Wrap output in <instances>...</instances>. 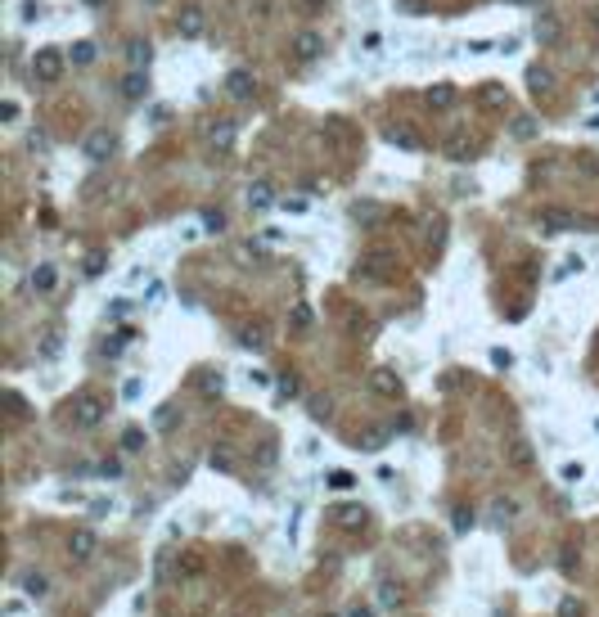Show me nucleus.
Returning a JSON list of instances; mask_svg holds the SVG:
<instances>
[{"instance_id":"nucleus-1","label":"nucleus","mask_w":599,"mask_h":617,"mask_svg":"<svg viewBox=\"0 0 599 617\" xmlns=\"http://www.w3.org/2000/svg\"><path fill=\"white\" fill-rule=\"evenodd\" d=\"M63 68H68V54H59V50H36L32 54V77H41V81H59Z\"/></svg>"},{"instance_id":"nucleus-2","label":"nucleus","mask_w":599,"mask_h":617,"mask_svg":"<svg viewBox=\"0 0 599 617\" xmlns=\"http://www.w3.org/2000/svg\"><path fill=\"white\" fill-rule=\"evenodd\" d=\"M532 36H536L541 45H559L564 41V18H559L554 9H541L536 23H532Z\"/></svg>"},{"instance_id":"nucleus-3","label":"nucleus","mask_w":599,"mask_h":617,"mask_svg":"<svg viewBox=\"0 0 599 617\" xmlns=\"http://www.w3.org/2000/svg\"><path fill=\"white\" fill-rule=\"evenodd\" d=\"M104 415H109V406H104L99 396H81V401L72 406V424H77V428H95Z\"/></svg>"},{"instance_id":"nucleus-4","label":"nucleus","mask_w":599,"mask_h":617,"mask_svg":"<svg viewBox=\"0 0 599 617\" xmlns=\"http://www.w3.org/2000/svg\"><path fill=\"white\" fill-rule=\"evenodd\" d=\"M388 140H392L397 149H406V154H420L424 149V136L410 127V122H392V127H388Z\"/></svg>"},{"instance_id":"nucleus-5","label":"nucleus","mask_w":599,"mask_h":617,"mask_svg":"<svg viewBox=\"0 0 599 617\" xmlns=\"http://www.w3.org/2000/svg\"><path fill=\"white\" fill-rule=\"evenodd\" d=\"M176 27H180V36H185V41H198V36L207 32L203 9H198V5H185V9H180V18H176Z\"/></svg>"},{"instance_id":"nucleus-6","label":"nucleus","mask_w":599,"mask_h":617,"mask_svg":"<svg viewBox=\"0 0 599 617\" xmlns=\"http://www.w3.org/2000/svg\"><path fill=\"white\" fill-rule=\"evenodd\" d=\"M113 149H118V140H113L109 131H90V136H86V158H90V163H109Z\"/></svg>"},{"instance_id":"nucleus-7","label":"nucleus","mask_w":599,"mask_h":617,"mask_svg":"<svg viewBox=\"0 0 599 617\" xmlns=\"http://www.w3.org/2000/svg\"><path fill=\"white\" fill-rule=\"evenodd\" d=\"M293 54H298L302 63L320 59V54H325V36H320V32H298V36H293Z\"/></svg>"},{"instance_id":"nucleus-8","label":"nucleus","mask_w":599,"mask_h":617,"mask_svg":"<svg viewBox=\"0 0 599 617\" xmlns=\"http://www.w3.org/2000/svg\"><path fill=\"white\" fill-rule=\"evenodd\" d=\"M225 90H230L234 99H243V104H248L253 95H257V77H253L248 68H234L230 77H225Z\"/></svg>"},{"instance_id":"nucleus-9","label":"nucleus","mask_w":599,"mask_h":617,"mask_svg":"<svg viewBox=\"0 0 599 617\" xmlns=\"http://www.w3.org/2000/svg\"><path fill=\"white\" fill-rule=\"evenodd\" d=\"M127 63H131V68H136V72H145L149 63H154V45H149L145 36H136V41H127Z\"/></svg>"},{"instance_id":"nucleus-10","label":"nucleus","mask_w":599,"mask_h":617,"mask_svg":"<svg viewBox=\"0 0 599 617\" xmlns=\"http://www.w3.org/2000/svg\"><path fill=\"white\" fill-rule=\"evenodd\" d=\"M203 131H207V140H212L216 149H230V145H234V122H230V118H216V122H207Z\"/></svg>"},{"instance_id":"nucleus-11","label":"nucleus","mask_w":599,"mask_h":617,"mask_svg":"<svg viewBox=\"0 0 599 617\" xmlns=\"http://www.w3.org/2000/svg\"><path fill=\"white\" fill-rule=\"evenodd\" d=\"M527 90L532 95H554V72L541 68V63H532L527 68Z\"/></svg>"},{"instance_id":"nucleus-12","label":"nucleus","mask_w":599,"mask_h":617,"mask_svg":"<svg viewBox=\"0 0 599 617\" xmlns=\"http://www.w3.org/2000/svg\"><path fill=\"white\" fill-rule=\"evenodd\" d=\"M369 383H374V392H383V396H397V392H401V378H397L392 369H374V374H369Z\"/></svg>"},{"instance_id":"nucleus-13","label":"nucleus","mask_w":599,"mask_h":617,"mask_svg":"<svg viewBox=\"0 0 599 617\" xmlns=\"http://www.w3.org/2000/svg\"><path fill=\"white\" fill-rule=\"evenodd\" d=\"M541 225H545V234H559L573 225V212H564V207H550V212H541Z\"/></svg>"},{"instance_id":"nucleus-14","label":"nucleus","mask_w":599,"mask_h":617,"mask_svg":"<svg viewBox=\"0 0 599 617\" xmlns=\"http://www.w3.org/2000/svg\"><path fill=\"white\" fill-rule=\"evenodd\" d=\"M122 95H127V99H145V95H149V77L131 68V72H127V81H122Z\"/></svg>"},{"instance_id":"nucleus-15","label":"nucleus","mask_w":599,"mask_h":617,"mask_svg":"<svg viewBox=\"0 0 599 617\" xmlns=\"http://www.w3.org/2000/svg\"><path fill=\"white\" fill-rule=\"evenodd\" d=\"M509 131H513V140H532V136H541V122L532 118V113H518Z\"/></svg>"},{"instance_id":"nucleus-16","label":"nucleus","mask_w":599,"mask_h":617,"mask_svg":"<svg viewBox=\"0 0 599 617\" xmlns=\"http://www.w3.org/2000/svg\"><path fill=\"white\" fill-rule=\"evenodd\" d=\"M446 154H451L455 163H464V158H473L478 149H473V140H469V136H451V140H446Z\"/></svg>"},{"instance_id":"nucleus-17","label":"nucleus","mask_w":599,"mask_h":617,"mask_svg":"<svg viewBox=\"0 0 599 617\" xmlns=\"http://www.w3.org/2000/svg\"><path fill=\"white\" fill-rule=\"evenodd\" d=\"M54 284H59L54 266H36V271H32V289L36 293H54Z\"/></svg>"},{"instance_id":"nucleus-18","label":"nucleus","mask_w":599,"mask_h":617,"mask_svg":"<svg viewBox=\"0 0 599 617\" xmlns=\"http://www.w3.org/2000/svg\"><path fill=\"white\" fill-rule=\"evenodd\" d=\"M68 550H72V559H90L95 554V536H90V531H72Z\"/></svg>"},{"instance_id":"nucleus-19","label":"nucleus","mask_w":599,"mask_h":617,"mask_svg":"<svg viewBox=\"0 0 599 617\" xmlns=\"http://www.w3.org/2000/svg\"><path fill=\"white\" fill-rule=\"evenodd\" d=\"M505 455H509V464H513V469H527V464H532V446L522 442V438H513Z\"/></svg>"},{"instance_id":"nucleus-20","label":"nucleus","mask_w":599,"mask_h":617,"mask_svg":"<svg viewBox=\"0 0 599 617\" xmlns=\"http://www.w3.org/2000/svg\"><path fill=\"white\" fill-rule=\"evenodd\" d=\"M68 63L72 68H86V63H95V41H77L68 50Z\"/></svg>"},{"instance_id":"nucleus-21","label":"nucleus","mask_w":599,"mask_h":617,"mask_svg":"<svg viewBox=\"0 0 599 617\" xmlns=\"http://www.w3.org/2000/svg\"><path fill=\"white\" fill-rule=\"evenodd\" d=\"M271 203H275L271 185H253V189H248V207H253V212H266Z\"/></svg>"},{"instance_id":"nucleus-22","label":"nucleus","mask_w":599,"mask_h":617,"mask_svg":"<svg viewBox=\"0 0 599 617\" xmlns=\"http://www.w3.org/2000/svg\"><path fill=\"white\" fill-rule=\"evenodd\" d=\"M338 523L342 527H360V523H365V509H360V505H338Z\"/></svg>"},{"instance_id":"nucleus-23","label":"nucleus","mask_w":599,"mask_h":617,"mask_svg":"<svg viewBox=\"0 0 599 617\" xmlns=\"http://www.w3.org/2000/svg\"><path fill=\"white\" fill-rule=\"evenodd\" d=\"M428 104H433V109H451V104H455V90H451V86H433V90H428Z\"/></svg>"},{"instance_id":"nucleus-24","label":"nucleus","mask_w":599,"mask_h":617,"mask_svg":"<svg viewBox=\"0 0 599 617\" xmlns=\"http://www.w3.org/2000/svg\"><path fill=\"white\" fill-rule=\"evenodd\" d=\"M23 591H27V595H36V600H41V595L50 591V586H45V577H36V572H32V577H23Z\"/></svg>"},{"instance_id":"nucleus-25","label":"nucleus","mask_w":599,"mask_h":617,"mask_svg":"<svg viewBox=\"0 0 599 617\" xmlns=\"http://www.w3.org/2000/svg\"><path fill=\"white\" fill-rule=\"evenodd\" d=\"M122 446H127V451H140V446H145V433H140V428H127V433H122Z\"/></svg>"},{"instance_id":"nucleus-26","label":"nucleus","mask_w":599,"mask_h":617,"mask_svg":"<svg viewBox=\"0 0 599 617\" xmlns=\"http://www.w3.org/2000/svg\"><path fill=\"white\" fill-rule=\"evenodd\" d=\"M230 464H234V455L225 451V446H216V451H212V469H230Z\"/></svg>"},{"instance_id":"nucleus-27","label":"nucleus","mask_w":599,"mask_h":617,"mask_svg":"<svg viewBox=\"0 0 599 617\" xmlns=\"http://www.w3.org/2000/svg\"><path fill=\"white\" fill-rule=\"evenodd\" d=\"M577 167H582L586 176H599V158L595 154H582V158H577Z\"/></svg>"},{"instance_id":"nucleus-28","label":"nucleus","mask_w":599,"mask_h":617,"mask_svg":"<svg viewBox=\"0 0 599 617\" xmlns=\"http://www.w3.org/2000/svg\"><path fill=\"white\" fill-rule=\"evenodd\" d=\"M203 225H207V230H216V234H221V230H225V216H221V212H203Z\"/></svg>"},{"instance_id":"nucleus-29","label":"nucleus","mask_w":599,"mask_h":617,"mask_svg":"<svg viewBox=\"0 0 599 617\" xmlns=\"http://www.w3.org/2000/svg\"><path fill=\"white\" fill-rule=\"evenodd\" d=\"M280 396H284V401H289V396H298V378H280Z\"/></svg>"},{"instance_id":"nucleus-30","label":"nucleus","mask_w":599,"mask_h":617,"mask_svg":"<svg viewBox=\"0 0 599 617\" xmlns=\"http://www.w3.org/2000/svg\"><path fill=\"white\" fill-rule=\"evenodd\" d=\"M239 343L243 347H266V334H253V329H248V334H239Z\"/></svg>"},{"instance_id":"nucleus-31","label":"nucleus","mask_w":599,"mask_h":617,"mask_svg":"<svg viewBox=\"0 0 599 617\" xmlns=\"http://www.w3.org/2000/svg\"><path fill=\"white\" fill-rule=\"evenodd\" d=\"M442 234H446V225H442V216H433V225H428V239H433V243H442Z\"/></svg>"},{"instance_id":"nucleus-32","label":"nucleus","mask_w":599,"mask_h":617,"mask_svg":"<svg viewBox=\"0 0 599 617\" xmlns=\"http://www.w3.org/2000/svg\"><path fill=\"white\" fill-rule=\"evenodd\" d=\"M293 325L307 329V325H311V311H307V307H293Z\"/></svg>"},{"instance_id":"nucleus-33","label":"nucleus","mask_w":599,"mask_h":617,"mask_svg":"<svg viewBox=\"0 0 599 617\" xmlns=\"http://www.w3.org/2000/svg\"><path fill=\"white\" fill-rule=\"evenodd\" d=\"M582 473H586L582 464H564V482H582Z\"/></svg>"},{"instance_id":"nucleus-34","label":"nucleus","mask_w":599,"mask_h":617,"mask_svg":"<svg viewBox=\"0 0 599 617\" xmlns=\"http://www.w3.org/2000/svg\"><path fill=\"white\" fill-rule=\"evenodd\" d=\"M171 424H176V410L163 406V410H158V428H171Z\"/></svg>"},{"instance_id":"nucleus-35","label":"nucleus","mask_w":599,"mask_h":617,"mask_svg":"<svg viewBox=\"0 0 599 617\" xmlns=\"http://www.w3.org/2000/svg\"><path fill=\"white\" fill-rule=\"evenodd\" d=\"M0 118L14 122V118H18V104H14V99H5V104H0Z\"/></svg>"},{"instance_id":"nucleus-36","label":"nucleus","mask_w":599,"mask_h":617,"mask_svg":"<svg viewBox=\"0 0 599 617\" xmlns=\"http://www.w3.org/2000/svg\"><path fill=\"white\" fill-rule=\"evenodd\" d=\"M482 99H487V104H500V99H505V90H500V86H487V90H482Z\"/></svg>"},{"instance_id":"nucleus-37","label":"nucleus","mask_w":599,"mask_h":617,"mask_svg":"<svg viewBox=\"0 0 599 617\" xmlns=\"http://www.w3.org/2000/svg\"><path fill=\"white\" fill-rule=\"evenodd\" d=\"M491 360H496V365H500V369H505V365H513V356L505 352V347H496V352H491Z\"/></svg>"},{"instance_id":"nucleus-38","label":"nucleus","mask_w":599,"mask_h":617,"mask_svg":"<svg viewBox=\"0 0 599 617\" xmlns=\"http://www.w3.org/2000/svg\"><path fill=\"white\" fill-rule=\"evenodd\" d=\"M591 36H595V45H599V5H591Z\"/></svg>"},{"instance_id":"nucleus-39","label":"nucleus","mask_w":599,"mask_h":617,"mask_svg":"<svg viewBox=\"0 0 599 617\" xmlns=\"http://www.w3.org/2000/svg\"><path fill=\"white\" fill-rule=\"evenodd\" d=\"M564 617H582V604H573V600H568V604H564Z\"/></svg>"},{"instance_id":"nucleus-40","label":"nucleus","mask_w":599,"mask_h":617,"mask_svg":"<svg viewBox=\"0 0 599 617\" xmlns=\"http://www.w3.org/2000/svg\"><path fill=\"white\" fill-rule=\"evenodd\" d=\"M302 5H307V9H311V14H320V9H325V5H329V0H302Z\"/></svg>"},{"instance_id":"nucleus-41","label":"nucleus","mask_w":599,"mask_h":617,"mask_svg":"<svg viewBox=\"0 0 599 617\" xmlns=\"http://www.w3.org/2000/svg\"><path fill=\"white\" fill-rule=\"evenodd\" d=\"M509 5H518V9H536L541 0H509Z\"/></svg>"},{"instance_id":"nucleus-42","label":"nucleus","mask_w":599,"mask_h":617,"mask_svg":"<svg viewBox=\"0 0 599 617\" xmlns=\"http://www.w3.org/2000/svg\"><path fill=\"white\" fill-rule=\"evenodd\" d=\"M81 5H90V9H99V5H109V0H81Z\"/></svg>"},{"instance_id":"nucleus-43","label":"nucleus","mask_w":599,"mask_h":617,"mask_svg":"<svg viewBox=\"0 0 599 617\" xmlns=\"http://www.w3.org/2000/svg\"><path fill=\"white\" fill-rule=\"evenodd\" d=\"M351 617H369V613H365V609H356V613H351Z\"/></svg>"},{"instance_id":"nucleus-44","label":"nucleus","mask_w":599,"mask_h":617,"mask_svg":"<svg viewBox=\"0 0 599 617\" xmlns=\"http://www.w3.org/2000/svg\"><path fill=\"white\" fill-rule=\"evenodd\" d=\"M145 5H163V0H145Z\"/></svg>"}]
</instances>
